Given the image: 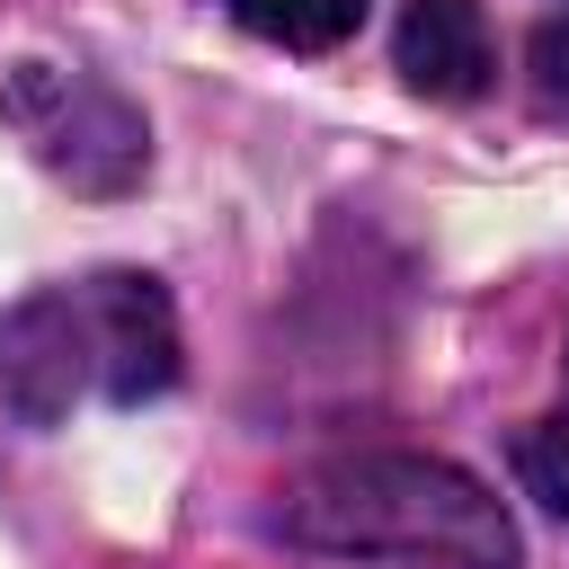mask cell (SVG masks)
<instances>
[{"instance_id": "obj_1", "label": "cell", "mask_w": 569, "mask_h": 569, "mask_svg": "<svg viewBox=\"0 0 569 569\" xmlns=\"http://www.w3.org/2000/svg\"><path fill=\"white\" fill-rule=\"evenodd\" d=\"M169 382H178V311L142 267L36 284L27 302L0 311V400L27 427H62L80 400L142 409Z\"/></svg>"}, {"instance_id": "obj_2", "label": "cell", "mask_w": 569, "mask_h": 569, "mask_svg": "<svg viewBox=\"0 0 569 569\" xmlns=\"http://www.w3.org/2000/svg\"><path fill=\"white\" fill-rule=\"evenodd\" d=\"M276 525L311 551L409 560V569H516L525 560L507 507L445 453H329L284 489Z\"/></svg>"}, {"instance_id": "obj_3", "label": "cell", "mask_w": 569, "mask_h": 569, "mask_svg": "<svg viewBox=\"0 0 569 569\" xmlns=\"http://www.w3.org/2000/svg\"><path fill=\"white\" fill-rule=\"evenodd\" d=\"M0 107H9V124L27 133V151L53 178H71L89 196H116V187L142 178V116L107 80L53 71V62H18V80H9Z\"/></svg>"}, {"instance_id": "obj_4", "label": "cell", "mask_w": 569, "mask_h": 569, "mask_svg": "<svg viewBox=\"0 0 569 569\" xmlns=\"http://www.w3.org/2000/svg\"><path fill=\"white\" fill-rule=\"evenodd\" d=\"M391 44H400V80H409L418 98H445V107L480 98V89H489V71H498L480 0H409Z\"/></svg>"}, {"instance_id": "obj_5", "label": "cell", "mask_w": 569, "mask_h": 569, "mask_svg": "<svg viewBox=\"0 0 569 569\" xmlns=\"http://www.w3.org/2000/svg\"><path fill=\"white\" fill-rule=\"evenodd\" d=\"M249 36L284 44V53H329L365 27V0H222Z\"/></svg>"}, {"instance_id": "obj_6", "label": "cell", "mask_w": 569, "mask_h": 569, "mask_svg": "<svg viewBox=\"0 0 569 569\" xmlns=\"http://www.w3.org/2000/svg\"><path fill=\"white\" fill-rule=\"evenodd\" d=\"M516 480H525V489L569 525V400H560V409H542V418L516 436Z\"/></svg>"}, {"instance_id": "obj_7", "label": "cell", "mask_w": 569, "mask_h": 569, "mask_svg": "<svg viewBox=\"0 0 569 569\" xmlns=\"http://www.w3.org/2000/svg\"><path fill=\"white\" fill-rule=\"evenodd\" d=\"M525 98H533V116L569 124V9L533 27V44H525Z\"/></svg>"}]
</instances>
